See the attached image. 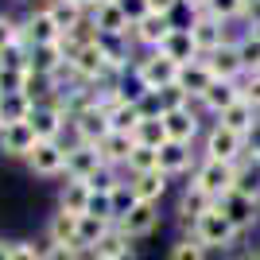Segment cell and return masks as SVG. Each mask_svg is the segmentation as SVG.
<instances>
[{
	"label": "cell",
	"mask_w": 260,
	"mask_h": 260,
	"mask_svg": "<svg viewBox=\"0 0 260 260\" xmlns=\"http://www.w3.org/2000/svg\"><path fill=\"white\" fill-rule=\"evenodd\" d=\"M179 4H183V0H148V12H155V16H171Z\"/></svg>",
	"instance_id": "obj_47"
},
{
	"label": "cell",
	"mask_w": 260,
	"mask_h": 260,
	"mask_svg": "<svg viewBox=\"0 0 260 260\" xmlns=\"http://www.w3.org/2000/svg\"><path fill=\"white\" fill-rule=\"evenodd\" d=\"M206 245H202V241H194V237H179L171 245V256L167 260H206Z\"/></svg>",
	"instance_id": "obj_37"
},
{
	"label": "cell",
	"mask_w": 260,
	"mask_h": 260,
	"mask_svg": "<svg viewBox=\"0 0 260 260\" xmlns=\"http://www.w3.org/2000/svg\"><path fill=\"white\" fill-rule=\"evenodd\" d=\"M214 206L221 210L229 221H233V229H237L241 237H245V233L256 225V210H260V202H256V198H249V194H241V190H229L225 198H217Z\"/></svg>",
	"instance_id": "obj_6"
},
{
	"label": "cell",
	"mask_w": 260,
	"mask_h": 260,
	"mask_svg": "<svg viewBox=\"0 0 260 260\" xmlns=\"http://www.w3.org/2000/svg\"><path fill=\"white\" fill-rule=\"evenodd\" d=\"M241 101H249L260 113V74H245V82H241Z\"/></svg>",
	"instance_id": "obj_42"
},
{
	"label": "cell",
	"mask_w": 260,
	"mask_h": 260,
	"mask_svg": "<svg viewBox=\"0 0 260 260\" xmlns=\"http://www.w3.org/2000/svg\"><path fill=\"white\" fill-rule=\"evenodd\" d=\"M0 128H4V113H0Z\"/></svg>",
	"instance_id": "obj_51"
},
{
	"label": "cell",
	"mask_w": 260,
	"mask_h": 260,
	"mask_svg": "<svg viewBox=\"0 0 260 260\" xmlns=\"http://www.w3.org/2000/svg\"><path fill=\"white\" fill-rule=\"evenodd\" d=\"M16 43H20V23L0 12V54L8 51V47H16Z\"/></svg>",
	"instance_id": "obj_41"
},
{
	"label": "cell",
	"mask_w": 260,
	"mask_h": 260,
	"mask_svg": "<svg viewBox=\"0 0 260 260\" xmlns=\"http://www.w3.org/2000/svg\"><path fill=\"white\" fill-rule=\"evenodd\" d=\"M256 117H260V113L249 105V101H237V105H229L225 113L217 117V124H221V128H229V132H237V136H245V132L256 124Z\"/></svg>",
	"instance_id": "obj_28"
},
{
	"label": "cell",
	"mask_w": 260,
	"mask_h": 260,
	"mask_svg": "<svg viewBox=\"0 0 260 260\" xmlns=\"http://www.w3.org/2000/svg\"><path fill=\"white\" fill-rule=\"evenodd\" d=\"M245 8H249V0H210V4H206V12L214 16V20H221V23L245 16Z\"/></svg>",
	"instance_id": "obj_36"
},
{
	"label": "cell",
	"mask_w": 260,
	"mask_h": 260,
	"mask_svg": "<svg viewBox=\"0 0 260 260\" xmlns=\"http://www.w3.org/2000/svg\"><path fill=\"white\" fill-rule=\"evenodd\" d=\"M70 120V113H66L58 101H39V105L31 109V117H27V124L35 128V136L39 140H58V132H62V124Z\"/></svg>",
	"instance_id": "obj_8"
},
{
	"label": "cell",
	"mask_w": 260,
	"mask_h": 260,
	"mask_svg": "<svg viewBox=\"0 0 260 260\" xmlns=\"http://www.w3.org/2000/svg\"><path fill=\"white\" fill-rule=\"evenodd\" d=\"M39 144V136H35V128L27 124V120H20V124H4L0 128V152L4 155H31V148Z\"/></svg>",
	"instance_id": "obj_16"
},
{
	"label": "cell",
	"mask_w": 260,
	"mask_h": 260,
	"mask_svg": "<svg viewBox=\"0 0 260 260\" xmlns=\"http://www.w3.org/2000/svg\"><path fill=\"white\" fill-rule=\"evenodd\" d=\"M136 144H144V148H163L167 144V128H163V117H144L140 124H136Z\"/></svg>",
	"instance_id": "obj_33"
},
{
	"label": "cell",
	"mask_w": 260,
	"mask_h": 260,
	"mask_svg": "<svg viewBox=\"0 0 260 260\" xmlns=\"http://www.w3.org/2000/svg\"><path fill=\"white\" fill-rule=\"evenodd\" d=\"M186 31H190V39H194V47H198V54H202V58H206V54H214L217 47L225 43V23L214 20L210 12H194V20L186 23Z\"/></svg>",
	"instance_id": "obj_7"
},
{
	"label": "cell",
	"mask_w": 260,
	"mask_h": 260,
	"mask_svg": "<svg viewBox=\"0 0 260 260\" xmlns=\"http://www.w3.org/2000/svg\"><path fill=\"white\" fill-rule=\"evenodd\" d=\"M194 186L206 198H225L237 186V163H221V159H202L194 167Z\"/></svg>",
	"instance_id": "obj_1"
},
{
	"label": "cell",
	"mask_w": 260,
	"mask_h": 260,
	"mask_svg": "<svg viewBox=\"0 0 260 260\" xmlns=\"http://www.w3.org/2000/svg\"><path fill=\"white\" fill-rule=\"evenodd\" d=\"M190 237H194V241H202L206 249H221V252H225L229 245H233V241L241 237V233L233 229V221H229V217L221 214L217 206H210L206 214H202V217L194 221V229H190Z\"/></svg>",
	"instance_id": "obj_3"
},
{
	"label": "cell",
	"mask_w": 260,
	"mask_h": 260,
	"mask_svg": "<svg viewBox=\"0 0 260 260\" xmlns=\"http://www.w3.org/2000/svg\"><path fill=\"white\" fill-rule=\"evenodd\" d=\"M120 12L128 16V23H140L144 16H148V0H117Z\"/></svg>",
	"instance_id": "obj_44"
},
{
	"label": "cell",
	"mask_w": 260,
	"mask_h": 260,
	"mask_svg": "<svg viewBox=\"0 0 260 260\" xmlns=\"http://www.w3.org/2000/svg\"><path fill=\"white\" fill-rule=\"evenodd\" d=\"M8 260H43V252L35 249V245H27V241H12V256Z\"/></svg>",
	"instance_id": "obj_45"
},
{
	"label": "cell",
	"mask_w": 260,
	"mask_h": 260,
	"mask_svg": "<svg viewBox=\"0 0 260 260\" xmlns=\"http://www.w3.org/2000/svg\"><path fill=\"white\" fill-rule=\"evenodd\" d=\"M105 113H109V124H113L117 132H136V124L144 120L140 109H136V101H132L128 93H124V98H120L113 109H105Z\"/></svg>",
	"instance_id": "obj_30"
},
{
	"label": "cell",
	"mask_w": 260,
	"mask_h": 260,
	"mask_svg": "<svg viewBox=\"0 0 260 260\" xmlns=\"http://www.w3.org/2000/svg\"><path fill=\"white\" fill-rule=\"evenodd\" d=\"M163 128H167V140H175V144H194V136H198L194 109H190V105L167 109V113H163Z\"/></svg>",
	"instance_id": "obj_15"
},
{
	"label": "cell",
	"mask_w": 260,
	"mask_h": 260,
	"mask_svg": "<svg viewBox=\"0 0 260 260\" xmlns=\"http://www.w3.org/2000/svg\"><path fill=\"white\" fill-rule=\"evenodd\" d=\"M70 124H74V132H78V144H93V148H98L109 132H113L109 113H105V109H98V105H89V109H82V113H74V117H70Z\"/></svg>",
	"instance_id": "obj_9"
},
{
	"label": "cell",
	"mask_w": 260,
	"mask_h": 260,
	"mask_svg": "<svg viewBox=\"0 0 260 260\" xmlns=\"http://www.w3.org/2000/svg\"><path fill=\"white\" fill-rule=\"evenodd\" d=\"M183 4H190L194 12H206V4H210V0H183Z\"/></svg>",
	"instance_id": "obj_48"
},
{
	"label": "cell",
	"mask_w": 260,
	"mask_h": 260,
	"mask_svg": "<svg viewBox=\"0 0 260 260\" xmlns=\"http://www.w3.org/2000/svg\"><path fill=\"white\" fill-rule=\"evenodd\" d=\"M128 190H132L136 202H155V206H159V198L167 194V175H163V171L132 175V179H128Z\"/></svg>",
	"instance_id": "obj_22"
},
{
	"label": "cell",
	"mask_w": 260,
	"mask_h": 260,
	"mask_svg": "<svg viewBox=\"0 0 260 260\" xmlns=\"http://www.w3.org/2000/svg\"><path fill=\"white\" fill-rule=\"evenodd\" d=\"M27 167H31L35 175H43V179L62 175L66 171V148L58 140H39L31 148V155H27Z\"/></svg>",
	"instance_id": "obj_12"
},
{
	"label": "cell",
	"mask_w": 260,
	"mask_h": 260,
	"mask_svg": "<svg viewBox=\"0 0 260 260\" xmlns=\"http://www.w3.org/2000/svg\"><path fill=\"white\" fill-rule=\"evenodd\" d=\"M256 260H260V249H256Z\"/></svg>",
	"instance_id": "obj_52"
},
{
	"label": "cell",
	"mask_w": 260,
	"mask_h": 260,
	"mask_svg": "<svg viewBox=\"0 0 260 260\" xmlns=\"http://www.w3.org/2000/svg\"><path fill=\"white\" fill-rule=\"evenodd\" d=\"M23 4H31V0H23Z\"/></svg>",
	"instance_id": "obj_53"
},
{
	"label": "cell",
	"mask_w": 260,
	"mask_h": 260,
	"mask_svg": "<svg viewBox=\"0 0 260 260\" xmlns=\"http://www.w3.org/2000/svg\"><path fill=\"white\" fill-rule=\"evenodd\" d=\"M128 249H132V245H128V237H124V233H120V229L113 225V229L105 233V237L98 241L93 256H98V260H128Z\"/></svg>",
	"instance_id": "obj_32"
},
{
	"label": "cell",
	"mask_w": 260,
	"mask_h": 260,
	"mask_svg": "<svg viewBox=\"0 0 260 260\" xmlns=\"http://www.w3.org/2000/svg\"><path fill=\"white\" fill-rule=\"evenodd\" d=\"M12 256V245H8V241H0V260H8Z\"/></svg>",
	"instance_id": "obj_49"
},
{
	"label": "cell",
	"mask_w": 260,
	"mask_h": 260,
	"mask_svg": "<svg viewBox=\"0 0 260 260\" xmlns=\"http://www.w3.org/2000/svg\"><path fill=\"white\" fill-rule=\"evenodd\" d=\"M194 167V152H190V144H175V140H167L159 148V171L171 179V175H183V171H190Z\"/></svg>",
	"instance_id": "obj_23"
},
{
	"label": "cell",
	"mask_w": 260,
	"mask_h": 260,
	"mask_svg": "<svg viewBox=\"0 0 260 260\" xmlns=\"http://www.w3.org/2000/svg\"><path fill=\"white\" fill-rule=\"evenodd\" d=\"M98 152H101V163H105V167H124V163H128V155L136 152V136H132V132H109L105 140L98 144Z\"/></svg>",
	"instance_id": "obj_19"
},
{
	"label": "cell",
	"mask_w": 260,
	"mask_h": 260,
	"mask_svg": "<svg viewBox=\"0 0 260 260\" xmlns=\"http://www.w3.org/2000/svg\"><path fill=\"white\" fill-rule=\"evenodd\" d=\"M109 229H113V221H101V217H93V214H82V217H78V241H74V245L82 252H93V249H98V241L105 237Z\"/></svg>",
	"instance_id": "obj_27"
},
{
	"label": "cell",
	"mask_w": 260,
	"mask_h": 260,
	"mask_svg": "<svg viewBox=\"0 0 260 260\" xmlns=\"http://www.w3.org/2000/svg\"><path fill=\"white\" fill-rule=\"evenodd\" d=\"M78 4H82V8H86V12H89V8H98L101 0H78Z\"/></svg>",
	"instance_id": "obj_50"
},
{
	"label": "cell",
	"mask_w": 260,
	"mask_h": 260,
	"mask_svg": "<svg viewBox=\"0 0 260 260\" xmlns=\"http://www.w3.org/2000/svg\"><path fill=\"white\" fill-rule=\"evenodd\" d=\"M155 225H159V206H155V202H136L124 217H117V229H120L128 241L155 233Z\"/></svg>",
	"instance_id": "obj_10"
},
{
	"label": "cell",
	"mask_w": 260,
	"mask_h": 260,
	"mask_svg": "<svg viewBox=\"0 0 260 260\" xmlns=\"http://www.w3.org/2000/svg\"><path fill=\"white\" fill-rule=\"evenodd\" d=\"M206 66L217 82H241L245 78V62H241L237 43H221L214 54H206Z\"/></svg>",
	"instance_id": "obj_14"
},
{
	"label": "cell",
	"mask_w": 260,
	"mask_h": 260,
	"mask_svg": "<svg viewBox=\"0 0 260 260\" xmlns=\"http://www.w3.org/2000/svg\"><path fill=\"white\" fill-rule=\"evenodd\" d=\"M101 167H105V163H101V152L93 144H74V148H66V179L89 183Z\"/></svg>",
	"instance_id": "obj_13"
},
{
	"label": "cell",
	"mask_w": 260,
	"mask_h": 260,
	"mask_svg": "<svg viewBox=\"0 0 260 260\" xmlns=\"http://www.w3.org/2000/svg\"><path fill=\"white\" fill-rule=\"evenodd\" d=\"M237 101H241V82H217V78H214V86L198 98V105L210 109L214 117H221V113H225L229 105H237Z\"/></svg>",
	"instance_id": "obj_21"
},
{
	"label": "cell",
	"mask_w": 260,
	"mask_h": 260,
	"mask_svg": "<svg viewBox=\"0 0 260 260\" xmlns=\"http://www.w3.org/2000/svg\"><path fill=\"white\" fill-rule=\"evenodd\" d=\"M35 101L23 98V93H8V98H0V113H4V124H20V120L31 117Z\"/></svg>",
	"instance_id": "obj_34"
},
{
	"label": "cell",
	"mask_w": 260,
	"mask_h": 260,
	"mask_svg": "<svg viewBox=\"0 0 260 260\" xmlns=\"http://www.w3.org/2000/svg\"><path fill=\"white\" fill-rule=\"evenodd\" d=\"M171 62H179V66H186V62H194V58H202L198 54V47H194V39H190V31L186 27H175L167 39H163V47H159Z\"/></svg>",
	"instance_id": "obj_25"
},
{
	"label": "cell",
	"mask_w": 260,
	"mask_h": 260,
	"mask_svg": "<svg viewBox=\"0 0 260 260\" xmlns=\"http://www.w3.org/2000/svg\"><path fill=\"white\" fill-rule=\"evenodd\" d=\"M210 206H214V198H206V194H202V190H198L194 183H190V186L183 190V198H179V221L194 229V221H198L202 214H206Z\"/></svg>",
	"instance_id": "obj_26"
},
{
	"label": "cell",
	"mask_w": 260,
	"mask_h": 260,
	"mask_svg": "<svg viewBox=\"0 0 260 260\" xmlns=\"http://www.w3.org/2000/svg\"><path fill=\"white\" fill-rule=\"evenodd\" d=\"M43 260H82V249L78 245H47Z\"/></svg>",
	"instance_id": "obj_43"
},
{
	"label": "cell",
	"mask_w": 260,
	"mask_h": 260,
	"mask_svg": "<svg viewBox=\"0 0 260 260\" xmlns=\"http://www.w3.org/2000/svg\"><path fill=\"white\" fill-rule=\"evenodd\" d=\"M237 51H241V62H245V74H260V39L256 35L237 39Z\"/></svg>",
	"instance_id": "obj_38"
},
{
	"label": "cell",
	"mask_w": 260,
	"mask_h": 260,
	"mask_svg": "<svg viewBox=\"0 0 260 260\" xmlns=\"http://www.w3.org/2000/svg\"><path fill=\"white\" fill-rule=\"evenodd\" d=\"M47 12H51V20L58 23V31L70 35V31H82L89 23V12L78 4V0H51L47 4Z\"/></svg>",
	"instance_id": "obj_20"
},
{
	"label": "cell",
	"mask_w": 260,
	"mask_h": 260,
	"mask_svg": "<svg viewBox=\"0 0 260 260\" xmlns=\"http://www.w3.org/2000/svg\"><path fill=\"white\" fill-rule=\"evenodd\" d=\"M47 241H51V245H74L78 241V217L58 210V214L47 221Z\"/></svg>",
	"instance_id": "obj_31"
},
{
	"label": "cell",
	"mask_w": 260,
	"mask_h": 260,
	"mask_svg": "<svg viewBox=\"0 0 260 260\" xmlns=\"http://www.w3.org/2000/svg\"><path fill=\"white\" fill-rule=\"evenodd\" d=\"M245 155L260 159V117H256V124H252V128L245 132Z\"/></svg>",
	"instance_id": "obj_46"
},
{
	"label": "cell",
	"mask_w": 260,
	"mask_h": 260,
	"mask_svg": "<svg viewBox=\"0 0 260 260\" xmlns=\"http://www.w3.org/2000/svg\"><path fill=\"white\" fill-rule=\"evenodd\" d=\"M128 175H148V171H159V148H144L136 144V152L128 155Z\"/></svg>",
	"instance_id": "obj_35"
},
{
	"label": "cell",
	"mask_w": 260,
	"mask_h": 260,
	"mask_svg": "<svg viewBox=\"0 0 260 260\" xmlns=\"http://www.w3.org/2000/svg\"><path fill=\"white\" fill-rule=\"evenodd\" d=\"M86 214H93V217H101V221H113V225H117L113 194H101V190H93V194H89V206H86Z\"/></svg>",
	"instance_id": "obj_39"
},
{
	"label": "cell",
	"mask_w": 260,
	"mask_h": 260,
	"mask_svg": "<svg viewBox=\"0 0 260 260\" xmlns=\"http://www.w3.org/2000/svg\"><path fill=\"white\" fill-rule=\"evenodd\" d=\"M89 27H93L101 39H128L132 35V23H128V16L120 12L117 0H101L98 8H89Z\"/></svg>",
	"instance_id": "obj_4"
},
{
	"label": "cell",
	"mask_w": 260,
	"mask_h": 260,
	"mask_svg": "<svg viewBox=\"0 0 260 260\" xmlns=\"http://www.w3.org/2000/svg\"><path fill=\"white\" fill-rule=\"evenodd\" d=\"M20 43L27 47V51H31V47H54V43H62V31H58V23L51 20V12L39 8L20 23Z\"/></svg>",
	"instance_id": "obj_5"
},
{
	"label": "cell",
	"mask_w": 260,
	"mask_h": 260,
	"mask_svg": "<svg viewBox=\"0 0 260 260\" xmlns=\"http://www.w3.org/2000/svg\"><path fill=\"white\" fill-rule=\"evenodd\" d=\"M175 86L183 89L186 98H202L210 86H214V74H210V66H206V58H194V62H186V66H179V82Z\"/></svg>",
	"instance_id": "obj_18"
},
{
	"label": "cell",
	"mask_w": 260,
	"mask_h": 260,
	"mask_svg": "<svg viewBox=\"0 0 260 260\" xmlns=\"http://www.w3.org/2000/svg\"><path fill=\"white\" fill-rule=\"evenodd\" d=\"M117 186H124V183L117 179V167H101V171L89 179V190H101V194H113Z\"/></svg>",
	"instance_id": "obj_40"
},
{
	"label": "cell",
	"mask_w": 260,
	"mask_h": 260,
	"mask_svg": "<svg viewBox=\"0 0 260 260\" xmlns=\"http://www.w3.org/2000/svg\"><path fill=\"white\" fill-rule=\"evenodd\" d=\"M93 260H98V256H93Z\"/></svg>",
	"instance_id": "obj_54"
},
{
	"label": "cell",
	"mask_w": 260,
	"mask_h": 260,
	"mask_svg": "<svg viewBox=\"0 0 260 260\" xmlns=\"http://www.w3.org/2000/svg\"><path fill=\"white\" fill-rule=\"evenodd\" d=\"M241 155H245V136H237V132L221 128V124H214L206 136V159H221V163H241Z\"/></svg>",
	"instance_id": "obj_11"
},
{
	"label": "cell",
	"mask_w": 260,
	"mask_h": 260,
	"mask_svg": "<svg viewBox=\"0 0 260 260\" xmlns=\"http://www.w3.org/2000/svg\"><path fill=\"white\" fill-rule=\"evenodd\" d=\"M62 66H66V54H62L58 43H54V47H31V51H27V70H31V74L54 78Z\"/></svg>",
	"instance_id": "obj_24"
},
{
	"label": "cell",
	"mask_w": 260,
	"mask_h": 260,
	"mask_svg": "<svg viewBox=\"0 0 260 260\" xmlns=\"http://www.w3.org/2000/svg\"><path fill=\"white\" fill-rule=\"evenodd\" d=\"M171 31H175L171 16H155V12H148L140 23H132V39H136V43H144V47H152V51H159L163 39H167Z\"/></svg>",
	"instance_id": "obj_17"
},
{
	"label": "cell",
	"mask_w": 260,
	"mask_h": 260,
	"mask_svg": "<svg viewBox=\"0 0 260 260\" xmlns=\"http://www.w3.org/2000/svg\"><path fill=\"white\" fill-rule=\"evenodd\" d=\"M136 86L140 89H152V93H159V89H171L175 82H179V62H171L163 51H152L148 58H140L136 62Z\"/></svg>",
	"instance_id": "obj_2"
},
{
	"label": "cell",
	"mask_w": 260,
	"mask_h": 260,
	"mask_svg": "<svg viewBox=\"0 0 260 260\" xmlns=\"http://www.w3.org/2000/svg\"><path fill=\"white\" fill-rule=\"evenodd\" d=\"M89 194H93V190H89V183H82V179H66L62 198H58V210L82 217V214H86V206H89Z\"/></svg>",
	"instance_id": "obj_29"
}]
</instances>
